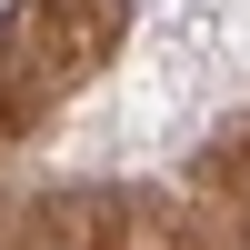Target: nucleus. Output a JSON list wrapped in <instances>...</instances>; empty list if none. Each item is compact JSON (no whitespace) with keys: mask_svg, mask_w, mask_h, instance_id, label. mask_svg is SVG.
I'll return each instance as SVG.
<instances>
[{"mask_svg":"<svg viewBox=\"0 0 250 250\" xmlns=\"http://www.w3.org/2000/svg\"><path fill=\"white\" fill-rule=\"evenodd\" d=\"M0 20H20V0H0Z\"/></svg>","mask_w":250,"mask_h":250,"instance_id":"obj_1","label":"nucleus"}]
</instances>
